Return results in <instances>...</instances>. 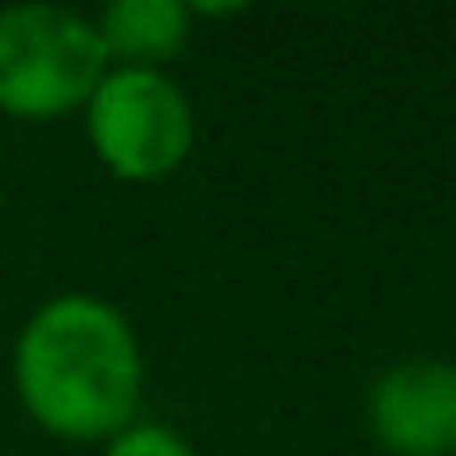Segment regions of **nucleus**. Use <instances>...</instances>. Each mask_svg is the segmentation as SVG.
Instances as JSON below:
<instances>
[{
	"label": "nucleus",
	"instance_id": "1",
	"mask_svg": "<svg viewBox=\"0 0 456 456\" xmlns=\"http://www.w3.org/2000/svg\"><path fill=\"white\" fill-rule=\"evenodd\" d=\"M25 412L60 442H109L138 412L142 348L128 314L94 295H60L30 314L11 358Z\"/></svg>",
	"mask_w": 456,
	"mask_h": 456
},
{
	"label": "nucleus",
	"instance_id": "2",
	"mask_svg": "<svg viewBox=\"0 0 456 456\" xmlns=\"http://www.w3.org/2000/svg\"><path fill=\"white\" fill-rule=\"evenodd\" d=\"M109 54L89 15L69 5H11L0 11V113L25 123L84 109Z\"/></svg>",
	"mask_w": 456,
	"mask_h": 456
},
{
	"label": "nucleus",
	"instance_id": "3",
	"mask_svg": "<svg viewBox=\"0 0 456 456\" xmlns=\"http://www.w3.org/2000/svg\"><path fill=\"white\" fill-rule=\"evenodd\" d=\"M89 148L113 177L162 182L191 152V103L162 69H109L84 103Z\"/></svg>",
	"mask_w": 456,
	"mask_h": 456
},
{
	"label": "nucleus",
	"instance_id": "4",
	"mask_svg": "<svg viewBox=\"0 0 456 456\" xmlns=\"http://www.w3.org/2000/svg\"><path fill=\"white\" fill-rule=\"evenodd\" d=\"M368 427L393 456H456V368L397 363L368 387Z\"/></svg>",
	"mask_w": 456,
	"mask_h": 456
},
{
	"label": "nucleus",
	"instance_id": "5",
	"mask_svg": "<svg viewBox=\"0 0 456 456\" xmlns=\"http://www.w3.org/2000/svg\"><path fill=\"white\" fill-rule=\"evenodd\" d=\"M113 69H162L191 35V5L182 0H113L94 20Z\"/></svg>",
	"mask_w": 456,
	"mask_h": 456
},
{
	"label": "nucleus",
	"instance_id": "6",
	"mask_svg": "<svg viewBox=\"0 0 456 456\" xmlns=\"http://www.w3.org/2000/svg\"><path fill=\"white\" fill-rule=\"evenodd\" d=\"M103 456H197V446L162 422H128L103 442Z\"/></svg>",
	"mask_w": 456,
	"mask_h": 456
}]
</instances>
